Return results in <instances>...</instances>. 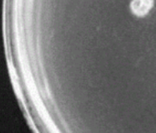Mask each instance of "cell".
<instances>
[{"mask_svg":"<svg viewBox=\"0 0 156 133\" xmlns=\"http://www.w3.org/2000/svg\"><path fill=\"white\" fill-rule=\"evenodd\" d=\"M154 3V0H132L130 9L135 16L144 17L150 13Z\"/></svg>","mask_w":156,"mask_h":133,"instance_id":"1","label":"cell"}]
</instances>
